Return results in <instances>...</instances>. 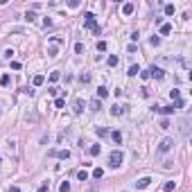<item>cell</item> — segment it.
<instances>
[{
	"label": "cell",
	"instance_id": "1",
	"mask_svg": "<svg viewBox=\"0 0 192 192\" xmlns=\"http://www.w3.org/2000/svg\"><path fill=\"white\" fill-rule=\"evenodd\" d=\"M84 18H86V20H84V27H86V30H93V32H95V34H100V25H97V20H95V16H93L91 14V11H86V14H84Z\"/></svg>",
	"mask_w": 192,
	"mask_h": 192
},
{
	"label": "cell",
	"instance_id": "2",
	"mask_svg": "<svg viewBox=\"0 0 192 192\" xmlns=\"http://www.w3.org/2000/svg\"><path fill=\"white\" fill-rule=\"evenodd\" d=\"M109 161H111V163H109L111 167H120V165H122V161H124V154H122L120 149H115V152H111Z\"/></svg>",
	"mask_w": 192,
	"mask_h": 192
},
{
	"label": "cell",
	"instance_id": "3",
	"mask_svg": "<svg viewBox=\"0 0 192 192\" xmlns=\"http://www.w3.org/2000/svg\"><path fill=\"white\" fill-rule=\"evenodd\" d=\"M172 145H174L172 138H163V140L158 142V152H170V149H172Z\"/></svg>",
	"mask_w": 192,
	"mask_h": 192
},
{
	"label": "cell",
	"instance_id": "4",
	"mask_svg": "<svg viewBox=\"0 0 192 192\" xmlns=\"http://www.w3.org/2000/svg\"><path fill=\"white\" fill-rule=\"evenodd\" d=\"M147 72H149V77H156V79H163V75H165V72H163V68H158V66H152Z\"/></svg>",
	"mask_w": 192,
	"mask_h": 192
},
{
	"label": "cell",
	"instance_id": "5",
	"mask_svg": "<svg viewBox=\"0 0 192 192\" xmlns=\"http://www.w3.org/2000/svg\"><path fill=\"white\" fill-rule=\"evenodd\" d=\"M81 111H84V102H81V100H75V102H72V113H75V115H79Z\"/></svg>",
	"mask_w": 192,
	"mask_h": 192
},
{
	"label": "cell",
	"instance_id": "6",
	"mask_svg": "<svg viewBox=\"0 0 192 192\" xmlns=\"http://www.w3.org/2000/svg\"><path fill=\"white\" fill-rule=\"evenodd\" d=\"M149 183H152V179H149V176H142V179H138V181H136V185L142 190V188H147Z\"/></svg>",
	"mask_w": 192,
	"mask_h": 192
},
{
	"label": "cell",
	"instance_id": "7",
	"mask_svg": "<svg viewBox=\"0 0 192 192\" xmlns=\"http://www.w3.org/2000/svg\"><path fill=\"white\" fill-rule=\"evenodd\" d=\"M122 113H124V106H122V104L111 106V115H122Z\"/></svg>",
	"mask_w": 192,
	"mask_h": 192
},
{
	"label": "cell",
	"instance_id": "8",
	"mask_svg": "<svg viewBox=\"0 0 192 192\" xmlns=\"http://www.w3.org/2000/svg\"><path fill=\"white\" fill-rule=\"evenodd\" d=\"M158 113H163V115H172L174 113V106H161V109H156Z\"/></svg>",
	"mask_w": 192,
	"mask_h": 192
},
{
	"label": "cell",
	"instance_id": "9",
	"mask_svg": "<svg viewBox=\"0 0 192 192\" xmlns=\"http://www.w3.org/2000/svg\"><path fill=\"white\" fill-rule=\"evenodd\" d=\"M122 14H124V16H131L133 14V5H131V2H127V5L122 7Z\"/></svg>",
	"mask_w": 192,
	"mask_h": 192
},
{
	"label": "cell",
	"instance_id": "10",
	"mask_svg": "<svg viewBox=\"0 0 192 192\" xmlns=\"http://www.w3.org/2000/svg\"><path fill=\"white\" fill-rule=\"evenodd\" d=\"M104 97H109V91H106L104 86H100L97 88V100H104Z\"/></svg>",
	"mask_w": 192,
	"mask_h": 192
},
{
	"label": "cell",
	"instance_id": "11",
	"mask_svg": "<svg viewBox=\"0 0 192 192\" xmlns=\"http://www.w3.org/2000/svg\"><path fill=\"white\" fill-rule=\"evenodd\" d=\"M111 138H113V142L122 145V133H120V131H111Z\"/></svg>",
	"mask_w": 192,
	"mask_h": 192
},
{
	"label": "cell",
	"instance_id": "12",
	"mask_svg": "<svg viewBox=\"0 0 192 192\" xmlns=\"http://www.w3.org/2000/svg\"><path fill=\"white\" fill-rule=\"evenodd\" d=\"M79 81H81V84H91V72H81Z\"/></svg>",
	"mask_w": 192,
	"mask_h": 192
},
{
	"label": "cell",
	"instance_id": "13",
	"mask_svg": "<svg viewBox=\"0 0 192 192\" xmlns=\"http://www.w3.org/2000/svg\"><path fill=\"white\" fill-rule=\"evenodd\" d=\"M57 156H59L61 161H68V158H70V152H68V149H61V152H57Z\"/></svg>",
	"mask_w": 192,
	"mask_h": 192
},
{
	"label": "cell",
	"instance_id": "14",
	"mask_svg": "<svg viewBox=\"0 0 192 192\" xmlns=\"http://www.w3.org/2000/svg\"><path fill=\"white\" fill-rule=\"evenodd\" d=\"M43 81H45V77H43V75H34V79H32V84H34V86H41Z\"/></svg>",
	"mask_w": 192,
	"mask_h": 192
},
{
	"label": "cell",
	"instance_id": "15",
	"mask_svg": "<svg viewBox=\"0 0 192 192\" xmlns=\"http://www.w3.org/2000/svg\"><path fill=\"white\" fill-rule=\"evenodd\" d=\"M100 109H102V102H100V100H93V102H91V111L95 113V111H100Z\"/></svg>",
	"mask_w": 192,
	"mask_h": 192
},
{
	"label": "cell",
	"instance_id": "16",
	"mask_svg": "<svg viewBox=\"0 0 192 192\" xmlns=\"http://www.w3.org/2000/svg\"><path fill=\"white\" fill-rule=\"evenodd\" d=\"M170 32H172V25H170V23H163L161 25V34H170Z\"/></svg>",
	"mask_w": 192,
	"mask_h": 192
},
{
	"label": "cell",
	"instance_id": "17",
	"mask_svg": "<svg viewBox=\"0 0 192 192\" xmlns=\"http://www.w3.org/2000/svg\"><path fill=\"white\" fill-rule=\"evenodd\" d=\"M77 179H79V181H88V172L86 170H79V172H77Z\"/></svg>",
	"mask_w": 192,
	"mask_h": 192
},
{
	"label": "cell",
	"instance_id": "18",
	"mask_svg": "<svg viewBox=\"0 0 192 192\" xmlns=\"http://www.w3.org/2000/svg\"><path fill=\"white\" fill-rule=\"evenodd\" d=\"M102 176H104V170H102V167L93 170V179H102Z\"/></svg>",
	"mask_w": 192,
	"mask_h": 192
},
{
	"label": "cell",
	"instance_id": "19",
	"mask_svg": "<svg viewBox=\"0 0 192 192\" xmlns=\"http://www.w3.org/2000/svg\"><path fill=\"white\" fill-rule=\"evenodd\" d=\"M138 72H140V68H138V66H131V68H129V72H127V75H129V77H136Z\"/></svg>",
	"mask_w": 192,
	"mask_h": 192
},
{
	"label": "cell",
	"instance_id": "20",
	"mask_svg": "<svg viewBox=\"0 0 192 192\" xmlns=\"http://www.w3.org/2000/svg\"><path fill=\"white\" fill-rule=\"evenodd\" d=\"M59 190H61V192H70V183H68V181H63V183L59 185Z\"/></svg>",
	"mask_w": 192,
	"mask_h": 192
},
{
	"label": "cell",
	"instance_id": "21",
	"mask_svg": "<svg viewBox=\"0 0 192 192\" xmlns=\"http://www.w3.org/2000/svg\"><path fill=\"white\" fill-rule=\"evenodd\" d=\"M100 152H102V147H100V145H93V147H91V156H97Z\"/></svg>",
	"mask_w": 192,
	"mask_h": 192
},
{
	"label": "cell",
	"instance_id": "22",
	"mask_svg": "<svg viewBox=\"0 0 192 192\" xmlns=\"http://www.w3.org/2000/svg\"><path fill=\"white\" fill-rule=\"evenodd\" d=\"M174 188H176V183H174V181H167L165 183V192H172Z\"/></svg>",
	"mask_w": 192,
	"mask_h": 192
},
{
	"label": "cell",
	"instance_id": "23",
	"mask_svg": "<svg viewBox=\"0 0 192 192\" xmlns=\"http://www.w3.org/2000/svg\"><path fill=\"white\" fill-rule=\"evenodd\" d=\"M0 86H9V75H2V77H0Z\"/></svg>",
	"mask_w": 192,
	"mask_h": 192
},
{
	"label": "cell",
	"instance_id": "24",
	"mask_svg": "<svg viewBox=\"0 0 192 192\" xmlns=\"http://www.w3.org/2000/svg\"><path fill=\"white\" fill-rule=\"evenodd\" d=\"M97 136H102V138L109 136V129H104V127H97Z\"/></svg>",
	"mask_w": 192,
	"mask_h": 192
},
{
	"label": "cell",
	"instance_id": "25",
	"mask_svg": "<svg viewBox=\"0 0 192 192\" xmlns=\"http://www.w3.org/2000/svg\"><path fill=\"white\" fill-rule=\"evenodd\" d=\"M97 50H100V52H106V41H97Z\"/></svg>",
	"mask_w": 192,
	"mask_h": 192
},
{
	"label": "cell",
	"instance_id": "26",
	"mask_svg": "<svg viewBox=\"0 0 192 192\" xmlns=\"http://www.w3.org/2000/svg\"><path fill=\"white\" fill-rule=\"evenodd\" d=\"M109 66H111V68H113V66H118V57H115V54L109 57Z\"/></svg>",
	"mask_w": 192,
	"mask_h": 192
},
{
	"label": "cell",
	"instance_id": "27",
	"mask_svg": "<svg viewBox=\"0 0 192 192\" xmlns=\"http://www.w3.org/2000/svg\"><path fill=\"white\" fill-rule=\"evenodd\" d=\"M181 133H183V136H188V120L181 122Z\"/></svg>",
	"mask_w": 192,
	"mask_h": 192
},
{
	"label": "cell",
	"instance_id": "28",
	"mask_svg": "<svg viewBox=\"0 0 192 192\" xmlns=\"http://www.w3.org/2000/svg\"><path fill=\"white\" fill-rule=\"evenodd\" d=\"M165 14L172 16V14H174V5H165Z\"/></svg>",
	"mask_w": 192,
	"mask_h": 192
},
{
	"label": "cell",
	"instance_id": "29",
	"mask_svg": "<svg viewBox=\"0 0 192 192\" xmlns=\"http://www.w3.org/2000/svg\"><path fill=\"white\" fill-rule=\"evenodd\" d=\"M75 52H77V54H81V52H84V43H77V45H75Z\"/></svg>",
	"mask_w": 192,
	"mask_h": 192
},
{
	"label": "cell",
	"instance_id": "30",
	"mask_svg": "<svg viewBox=\"0 0 192 192\" xmlns=\"http://www.w3.org/2000/svg\"><path fill=\"white\" fill-rule=\"evenodd\" d=\"M170 95H172V100H179V95H181V91H179V88H174V91L170 93Z\"/></svg>",
	"mask_w": 192,
	"mask_h": 192
},
{
	"label": "cell",
	"instance_id": "31",
	"mask_svg": "<svg viewBox=\"0 0 192 192\" xmlns=\"http://www.w3.org/2000/svg\"><path fill=\"white\" fill-rule=\"evenodd\" d=\"M34 18H36V16H34V11H27V14H25V20H30V23H32Z\"/></svg>",
	"mask_w": 192,
	"mask_h": 192
},
{
	"label": "cell",
	"instance_id": "32",
	"mask_svg": "<svg viewBox=\"0 0 192 192\" xmlns=\"http://www.w3.org/2000/svg\"><path fill=\"white\" fill-rule=\"evenodd\" d=\"M59 77H61L59 72H50V81H59Z\"/></svg>",
	"mask_w": 192,
	"mask_h": 192
},
{
	"label": "cell",
	"instance_id": "33",
	"mask_svg": "<svg viewBox=\"0 0 192 192\" xmlns=\"http://www.w3.org/2000/svg\"><path fill=\"white\" fill-rule=\"evenodd\" d=\"M63 104H66V102L61 100V97H59V100H57V102H54V106H57V109H63Z\"/></svg>",
	"mask_w": 192,
	"mask_h": 192
},
{
	"label": "cell",
	"instance_id": "34",
	"mask_svg": "<svg viewBox=\"0 0 192 192\" xmlns=\"http://www.w3.org/2000/svg\"><path fill=\"white\" fill-rule=\"evenodd\" d=\"M176 109H183V100H176V102H174V111H176Z\"/></svg>",
	"mask_w": 192,
	"mask_h": 192
},
{
	"label": "cell",
	"instance_id": "35",
	"mask_svg": "<svg viewBox=\"0 0 192 192\" xmlns=\"http://www.w3.org/2000/svg\"><path fill=\"white\" fill-rule=\"evenodd\" d=\"M152 45H161V39H158V36H152Z\"/></svg>",
	"mask_w": 192,
	"mask_h": 192
},
{
	"label": "cell",
	"instance_id": "36",
	"mask_svg": "<svg viewBox=\"0 0 192 192\" xmlns=\"http://www.w3.org/2000/svg\"><path fill=\"white\" fill-rule=\"evenodd\" d=\"M48 93H50V95H57V93H59V88H54V86H50V88H48Z\"/></svg>",
	"mask_w": 192,
	"mask_h": 192
},
{
	"label": "cell",
	"instance_id": "37",
	"mask_svg": "<svg viewBox=\"0 0 192 192\" xmlns=\"http://www.w3.org/2000/svg\"><path fill=\"white\" fill-rule=\"evenodd\" d=\"M39 192H48V183H41V185H39Z\"/></svg>",
	"mask_w": 192,
	"mask_h": 192
},
{
	"label": "cell",
	"instance_id": "38",
	"mask_svg": "<svg viewBox=\"0 0 192 192\" xmlns=\"http://www.w3.org/2000/svg\"><path fill=\"white\" fill-rule=\"evenodd\" d=\"M48 54H50V57H57V48H54V45H52V48H50V50H48Z\"/></svg>",
	"mask_w": 192,
	"mask_h": 192
},
{
	"label": "cell",
	"instance_id": "39",
	"mask_svg": "<svg viewBox=\"0 0 192 192\" xmlns=\"http://www.w3.org/2000/svg\"><path fill=\"white\" fill-rule=\"evenodd\" d=\"M9 192H20V190H18L16 185H11V188H9Z\"/></svg>",
	"mask_w": 192,
	"mask_h": 192
}]
</instances>
